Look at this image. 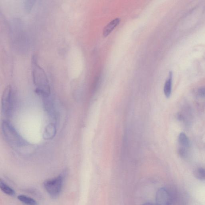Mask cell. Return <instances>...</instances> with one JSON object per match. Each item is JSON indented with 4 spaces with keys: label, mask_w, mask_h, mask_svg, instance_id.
I'll list each match as a JSON object with an SVG mask.
<instances>
[{
    "label": "cell",
    "mask_w": 205,
    "mask_h": 205,
    "mask_svg": "<svg viewBox=\"0 0 205 205\" xmlns=\"http://www.w3.org/2000/svg\"><path fill=\"white\" fill-rule=\"evenodd\" d=\"M143 205H156L153 204V203H144V204H143Z\"/></svg>",
    "instance_id": "2e32d148"
},
{
    "label": "cell",
    "mask_w": 205,
    "mask_h": 205,
    "mask_svg": "<svg viewBox=\"0 0 205 205\" xmlns=\"http://www.w3.org/2000/svg\"><path fill=\"white\" fill-rule=\"evenodd\" d=\"M179 142L181 147L188 148L190 147V141L188 138L184 133H180L179 136Z\"/></svg>",
    "instance_id": "8fae6325"
},
{
    "label": "cell",
    "mask_w": 205,
    "mask_h": 205,
    "mask_svg": "<svg viewBox=\"0 0 205 205\" xmlns=\"http://www.w3.org/2000/svg\"><path fill=\"white\" fill-rule=\"evenodd\" d=\"M32 80L36 87L35 92L43 97H49L51 89L49 80L45 71L38 63L37 57L33 55L31 60Z\"/></svg>",
    "instance_id": "6da1fadb"
},
{
    "label": "cell",
    "mask_w": 205,
    "mask_h": 205,
    "mask_svg": "<svg viewBox=\"0 0 205 205\" xmlns=\"http://www.w3.org/2000/svg\"><path fill=\"white\" fill-rule=\"evenodd\" d=\"M178 153L181 157L183 158H185L188 155L187 149L181 147L179 149Z\"/></svg>",
    "instance_id": "4fadbf2b"
},
{
    "label": "cell",
    "mask_w": 205,
    "mask_h": 205,
    "mask_svg": "<svg viewBox=\"0 0 205 205\" xmlns=\"http://www.w3.org/2000/svg\"><path fill=\"white\" fill-rule=\"evenodd\" d=\"M120 21V18H117L113 19L108 25L105 26L103 31V36L104 37H107L110 34L111 32L119 24Z\"/></svg>",
    "instance_id": "8992f818"
},
{
    "label": "cell",
    "mask_w": 205,
    "mask_h": 205,
    "mask_svg": "<svg viewBox=\"0 0 205 205\" xmlns=\"http://www.w3.org/2000/svg\"><path fill=\"white\" fill-rule=\"evenodd\" d=\"M195 177L198 180H205V168H199L194 172Z\"/></svg>",
    "instance_id": "7c38bea8"
},
{
    "label": "cell",
    "mask_w": 205,
    "mask_h": 205,
    "mask_svg": "<svg viewBox=\"0 0 205 205\" xmlns=\"http://www.w3.org/2000/svg\"><path fill=\"white\" fill-rule=\"evenodd\" d=\"M0 188L2 192L8 195L13 196L15 195V191L2 180L0 181Z\"/></svg>",
    "instance_id": "30bf717a"
},
{
    "label": "cell",
    "mask_w": 205,
    "mask_h": 205,
    "mask_svg": "<svg viewBox=\"0 0 205 205\" xmlns=\"http://www.w3.org/2000/svg\"><path fill=\"white\" fill-rule=\"evenodd\" d=\"M56 132L55 126L53 123H50L45 127L43 137L46 139H52L55 135Z\"/></svg>",
    "instance_id": "52a82bcc"
},
{
    "label": "cell",
    "mask_w": 205,
    "mask_h": 205,
    "mask_svg": "<svg viewBox=\"0 0 205 205\" xmlns=\"http://www.w3.org/2000/svg\"><path fill=\"white\" fill-rule=\"evenodd\" d=\"M18 199L26 205H38L37 202L33 198L24 195H20L17 197Z\"/></svg>",
    "instance_id": "9c48e42d"
},
{
    "label": "cell",
    "mask_w": 205,
    "mask_h": 205,
    "mask_svg": "<svg viewBox=\"0 0 205 205\" xmlns=\"http://www.w3.org/2000/svg\"><path fill=\"white\" fill-rule=\"evenodd\" d=\"M172 74L169 73V78L166 81L164 87V93L166 97L169 98L172 92Z\"/></svg>",
    "instance_id": "ba28073f"
},
{
    "label": "cell",
    "mask_w": 205,
    "mask_h": 205,
    "mask_svg": "<svg viewBox=\"0 0 205 205\" xmlns=\"http://www.w3.org/2000/svg\"><path fill=\"white\" fill-rule=\"evenodd\" d=\"M35 1H26L25 3V9L27 11H29L31 10L32 6H33Z\"/></svg>",
    "instance_id": "5bb4252c"
},
{
    "label": "cell",
    "mask_w": 205,
    "mask_h": 205,
    "mask_svg": "<svg viewBox=\"0 0 205 205\" xmlns=\"http://www.w3.org/2000/svg\"><path fill=\"white\" fill-rule=\"evenodd\" d=\"M2 110L5 116H9L14 107V94L12 87L7 86L3 91L1 100Z\"/></svg>",
    "instance_id": "277c9868"
},
{
    "label": "cell",
    "mask_w": 205,
    "mask_h": 205,
    "mask_svg": "<svg viewBox=\"0 0 205 205\" xmlns=\"http://www.w3.org/2000/svg\"><path fill=\"white\" fill-rule=\"evenodd\" d=\"M156 205H171L172 199L171 194L165 188H161L157 192L155 196Z\"/></svg>",
    "instance_id": "5b68a950"
},
{
    "label": "cell",
    "mask_w": 205,
    "mask_h": 205,
    "mask_svg": "<svg viewBox=\"0 0 205 205\" xmlns=\"http://www.w3.org/2000/svg\"><path fill=\"white\" fill-rule=\"evenodd\" d=\"M63 176L61 175L44 182V188L52 198H57L61 194L63 186Z\"/></svg>",
    "instance_id": "3957f363"
},
{
    "label": "cell",
    "mask_w": 205,
    "mask_h": 205,
    "mask_svg": "<svg viewBox=\"0 0 205 205\" xmlns=\"http://www.w3.org/2000/svg\"><path fill=\"white\" fill-rule=\"evenodd\" d=\"M1 129L6 142L14 149L21 152L23 150H24L26 148L30 146L9 123L3 121L1 124Z\"/></svg>",
    "instance_id": "7a4b0ae2"
},
{
    "label": "cell",
    "mask_w": 205,
    "mask_h": 205,
    "mask_svg": "<svg viewBox=\"0 0 205 205\" xmlns=\"http://www.w3.org/2000/svg\"><path fill=\"white\" fill-rule=\"evenodd\" d=\"M198 94L202 97H205V88L202 87L198 91Z\"/></svg>",
    "instance_id": "9a60e30c"
}]
</instances>
